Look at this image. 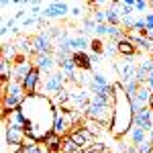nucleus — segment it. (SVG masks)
<instances>
[{
    "label": "nucleus",
    "mask_w": 153,
    "mask_h": 153,
    "mask_svg": "<svg viewBox=\"0 0 153 153\" xmlns=\"http://www.w3.org/2000/svg\"><path fill=\"white\" fill-rule=\"evenodd\" d=\"M70 4H65V2H49L47 6H43V12H41V16L43 19H61V16H65V14H70Z\"/></svg>",
    "instance_id": "obj_6"
},
{
    "label": "nucleus",
    "mask_w": 153,
    "mask_h": 153,
    "mask_svg": "<svg viewBox=\"0 0 153 153\" xmlns=\"http://www.w3.org/2000/svg\"><path fill=\"white\" fill-rule=\"evenodd\" d=\"M133 127L143 131H151L153 129V110L147 106V108H141L135 112V120H133Z\"/></svg>",
    "instance_id": "obj_8"
},
{
    "label": "nucleus",
    "mask_w": 153,
    "mask_h": 153,
    "mask_svg": "<svg viewBox=\"0 0 153 153\" xmlns=\"http://www.w3.org/2000/svg\"><path fill=\"white\" fill-rule=\"evenodd\" d=\"M25 118H27V137L35 139L37 143L45 141L53 133V123H55V106L51 98L45 94L27 96V100L21 106Z\"/></svg>",
    "instance_id": "obj_1"
},
{
    "label": "nucleus",
    "mask_w": 153,
    "mask_h": 153,
    "mask_svg": "<svg viewBox=\"0 0 153 153\" xmlns=\"http://www.w3.org/2000/svg\"><path fill=\"white\" fill-rule=\"evenodd\" d=\"M133 120H135V110L131 104V98L123 90L120 82L114 84V102H112V125H110V135L112 137H125L133 131Z\"/></svg>",
    "instance_id": "obj_2"
},
{
    "label": "nucleus",
    "mask_w": 153,
    "mask_h": 153,
    "mask_svg": "<svg viewBox=\"0 0 153 153\" xmlns=\"http://www.w3.org/2000/svg\"><path fill=\"white\" fill-rule=\"evenodd\" d=\"M151 90L149 88H145V86H141L139 88V92L135 94V98H131V104H133V110L137 112V110H141V108H147L149 106V100H151Z\"/></svg>",
    "instance_id": "obj_12"
},
{
    "label": "nucleus",
    "mask_w": 153,
    "mask_h": 153,
    "mask_svg": "<svg viewBox=\"0 0 153 153\" xmlns=\"http://www.w3.org/2000/svg\"><path fill=\"white\" fill-rule=\"evenodd\" d=\"M106 23L108 25H120V10H118L117 2H112V6L106 8Z\"/></svg>",
    "instance_id": "obj_21"
},
{
    "label": "nucleus",
    "mask_w": 153,
    "mask_h": 153,
    "mask_svg": "<svg viewBox=\"0 0 153 153\" xmlns=\"http://www.w3.org/2000/svg\"><path fill=\"white\" fill-rule=\"evenodd\" d=\"M70 127H74V118H71V110H61L55 108V123H53V133L57 137H68Z\"/></svg>",
    "instance_id": "obj_4"
},
{
    "label": "nucleus",
    "mask_w": 153,
    "mask_h": 153,
    "mask_svg": "<svg viewBox=\"0 0 153 153\" xmlns=\"http://www.w3.org/2000/svg\"><path fill=\"white\" fill-rule=\"evenodd\" d=\"M147 6H149V2H145V0H139V2H135V10H137V12L147 10Z\"/></svg>",
    "instance_id": "obj_31"
},
{
    "label": "nucleus",
    "mask_w": 153,
    "mask_h": 153,
    "mask_svg": "<svg viewBox=\"0 0 153 153\" xmlns=\"http://www.w3.org/2000/svg\"><path fill=\"white\" fill-rule=\"evenodd\" d=\"M149 108L153 110V94H151V100H149Z\"/></svg>",
    "instance_id": "obj_34"
},
{
    "label": "nucleus",
    "mask_w": 153,
    "mask_h": 153,
    "mask_svg": "<svg viewBox=\"0 0 153 153\" xmlns=\"http://www.w3.org/2000/svg\"><path fill=\"white\" fill-rule=\"evenodd\" d=\"M147 88H149V90L153 92V71L149 74V78H147Z\"/></svg>",
    "instance_id": "obj_33"
},
{
    "label": "nucleus",
    "mask_w": 153,
    "mask_h": 153,
    "mask_svg": "<svg viewBox=\"0 0 153 153\" xmlns=\"http://www.w3.org/2000/svg\"><path fill=\"white\" fill-rule=\"evenodd\" d=\"M65 74L61 70L53 71L51 76L47 78V82L43 84V94H57L61 90H65Z\"/></svg>",
    "instance_id": "obj_5"
},
{
    "label": "nucleus",
    "mask_w": 153,
    "mask_h": 153,
    "mask_svg": "<svg viewBox=\"0 0 153 153\" xmlns=\"http://www.w3.org/2000/svg\"><path fill=\"white\" fill-rule=\"evenodd\" d=\"M25 100H27V92L23 88V82L8 80V90H6V94L2 98V117H6L12 110H19Z\"/></svg>",
    "instance_id": "obj_3"
},
{
    "label": "nucleus",
    "mask_w": 153,
    "mask_h": 153,
    "mask_svg": "<svg viewBox=\"0 0 153 153\" xmlns=\"http://www.w3.org/2000/svg\"><path fill=\"white\" fill-rule=\"evenodd\" d=\"M120 86H123V90L127 92V96L129 98H135V94L139 92V88H141V84L137 82V80H131V82H120Z\"/></svg>",
    "instance_id": "obj_22"
},
{
    "label": "nucleus",
    "mask_w": 153,
    "mask_h": 153,
    "mask_svg": "<svg viewBox=\"0 0 153 153\" xmlns=\"http://www.w3.org/2000/svg\"><path fill=\"white\" fill-rule=\"evenodd\" d=\"M135 149H137V153H153V141H151V139H147L145 143L137 145Z\"/></svg>",
    "instance_id": "obj_27"
},
{
    "label": "nucleus",
    "mask_w": 153,
    "mask_h": 153,
    "mask_svg": "<svg viewBox=\"0 0 153 153\" xmlns=\"http://www.w3.org/2000/svg\"><path fill=\"white\" fill-rule=\"evenodd\" d=\"M149 133H151V141H153V129H151V131H149Z\"/></svg>",
    "instance_id": "obj_35"
},
{
    "label": "nucleus",
    "mask_w": 153,
    "mask_h": 153,
    "mask_svg": "<svg viewBox=\"0 0 153 153\" xmlns=\"http://www.w3.org/2000/svg\"><path fill=\"white\" fill-rule=\"evenodd\" d=\"M39 82H41V71L37 70V68H33L31 74L23 80V88H25V92H27V96L39 94V90H41L39 88Z\"/></svg>",
    "instance_id": "obj_10"
},
{
    "label": "nucleus",
    "mask_w": 153,
    "mask_h": 153,
    "mask_svg": "<svg viewBox=\"0 0 153 153\" xmlns=\"http://www.w3.org/2000/svg\"><path fill=\"white\" fill-rule=\"evenodd\" d=\"M71 59H74V63L78 65V70H84V71H90V70H92L90 53H86V51H78V53H74V55H71Z\"/></svg>",
    "instance_id": "obj_17"
},
{
    "label": "nucleus",
    "mask_w": 153,
    "mask_h": 153,
    "mask_svg": "<svg viewBox=\"0 0 153 153\" xmlns=\"http://www.w3.org/2000/svg\"><path fill=\"white\" fill-rule=\"evenodd\" d=\"M131 135V139H133V143H135V147L137 145H141V143L147 141V131H143V129H137V127H133V131L129 133Z\"/></svg>",
    "instance_id": "obj_23"
},
{
    "label": "nucleus",
    "mask_w": 153,
    "mask_h": 153,
    "mask_svg": "<svg viewBox=\"0 0 153 153\" xmlns=\"http://www.w3.org/2000/svg\"><path fill=\"white\" fill-rule=\"evenodd\" d=\"M118 49H117V43H110V45H104V55H114Z\"/></svg>",
    "instance_id": "obj_30"
},
{
    "label": "nucleus",
    "mask_w": 153,
    "mask_h": 153,
    "mask_svg": "<svg viewBox=\"0 0 153 153\" xmlns=\"http://www.w3.org/2000/svg\"><path fill=\"white\" fill-rule=\"evenodd\" d=\"M117 49H118V53H123L125 57H133V55L137 53V47L131 43L127 37H125L123 41H118V43H117Z\"/></svg>",
    "instance_id": "obj_20"
},
{
    "label": "nucleus",
    "mask_w": 153,
    "mask_h": 153,
    "mask_svg": "<svg viewBox=\"0 0 153 153\" xmlns=\"http://www.w3.org/2000/svg\"><path fill=\"white\" fill-rule=\"evenodd\" d=\"M108 27H110V25H96V37H98V39H100V37H108Z\"/></svg>",
    "instance_id": "obj_28"
},
{
    "label": "nucleus",
    "mask_w": 153,
    "mask_h": 153,
    "mask_svg": "<svg viewBox=\"0 0 153 153\" xmlns=\"http://www.w3.org/2000/svg\"><path fill=\"white\" fill-rule=\"evenodd\" d=\"M57 65L59 70L65 74V78L70 82H78V65L74 63V59L68 57V59H57Z\"/></svg>",
    "instance_id": "obj_15"
},
{
    "label": "nucleus",
    "mask_w": 153,
    "mask_h": 153,
    "mask_svg": "<svg viewBox=\"0 0 153 153\" xmlns=\"http://www.w3.org/2000/svg\"><path fill=\"white\" fill-rule=\"evenodd\" d=\"M70 139L78 145V149L86 151V149L92 145V143H90V141H92V133L86 129V127H80V129H74L70 133Z\"/></svg>",
    "instance_id": "obj_9"
},
{
    "label": "nucleus",
    "mask_w": 153,
    "mask_h": 153,
    "mask_svg": "<svg viewBox=\"0 0 153 153\" xmlns=\"http://www.w3.org/2000/svg\"><path fill=\"white\" fill-rule=\"evenodd\" d=\"M31 45H33V49L37 51V55H41V53H51V51H53V41H51V37H49L47 31L37 33V35L33 37V41H31Z\"/></svg>",
    "instance_id": "obj_7"
},
{
    "label": "nucleus",
    "mask_w": 153,
    "mask_h": 153,
    "mask_svg": "<svg viewBox=\"0 0 153 153\" xmlns=\"http://www.w3.org/2000/svg\"><path fill=\"white\" fill-rule=\"evenodd\" d=\"M108 37H110V39H112V41H123V39H125V33H123V29H120V27H118V25H110V27H108Z\"/></svg>",
    "instance_id": "obj_24"
},
{
    "label": "nucleus",
    "mask_w": 153,
    "mask_h": 153,
    "mask_svg": "<svg viewBox=\"0 0 153 153\" xmlns=\"http://www.w3.org/2000/svg\"><path fill=\"white\" fill-rule=\"evenodd\" d=\"M55 63H57V59L53 57L51 53H41V55L35 57V68L39 71H51L55 68Z\"/></svg>",
    "instance_id": "obj_16"
},
{
    "label": "nucleus",
    "mask_w": 153,
    "mask_h": 153,
    "mask_svg": "<svg viewBox=\"0 0 153 153\" xmlns=\"http://www.w3.org/2000/svg\"><path fill=\"white\" fill-rule=\"evenodd\" d=\"M117 70H118L120 82H131V80H135V76H137V65H133V63L127 61V59L117 61Z\"/></svg>",
    "instance_id": "obj_13"
},
{
    "label": "nucleus",
    "mask_w": 153,
    "mask_h": 153,
    "mask_svg": "<svg viewBox=\"0 0 153 153\" xmlns=\"http://www.w3.org/2000/svg\"><path fill=\"white\" fill-rule=\"evenodd\" d=\"M25 139H27V133H25V131L4 127V145H21V147H23Z\"/></svg>",
    "instance_id": "obj_14"
},
{
    "label": "nucleus",
    "mask_w": 153,
    "mask_h": 153,
    "mask_svg": "<svg viewBox=\"0 0 153 153\" xmlns=\"http://www.w3.org/2000/svg\"><path fill=\"white\" fill-rule=\"evenodd\" d=\"M117 6L120 8V23H123L135 12V0H120V2H117Z\"/></svg>",
    "instance_id": "obj_19"
},
{
    "label": "nucleus",
    "mask_w": 153,
    "mask_h": 153,
    "mask_svg": "<svg viewBox=\"0 0 153 153\" xmlns=\"http://www.w3.org/2000/svg\"><path fill=\"white\" fill-rule=\"evenodd\" d=\"M90 51L96 53V55H104V43H102V39H92L90 41Z\"/></svg>",
    "instance_id": "obj_25"
},
{
    "label": "nucleus",
    "mask_w": 153,
    "mask_h": 153,
    "mask_svg": "<svg viewBox=\"0 0 153 153\" xmlns=\"http://www.w3.org/2000/svg\"><path fill=\"white\" fill-rule=\"evenodd\" d=\"M92 82H94L96 86H100V88H104V90H108V88L112 86V84H110L108 80H106V76H102V74H98V71H96L94 76H92Z\"/></svg>",
    "instance_id": "obj_26"
},
{
    "label": "nucleus",
    "mask_w": 153,
    "mask_h": 153,
    "mask_svg": "<svg viewBox=\"0 0 153 153\" xmlns=\"http://www.w3.org/2000/svg\"><path fill=\"white\" fill-rule=\"evenodd\" d=\"M70 49L74 53H78V51H86V49L90 47V41L86 39L84 35H78V37H70Z\"/></svg>",
    "instance_id": "obj_18"
},
{
    "label": "nucleus",
    "mask_w": 153,
    "mask_h": 153,
    "mask_svg": "<svg viewBox=\"0 0 153 153\" xmlns=\"http://www.w3.org/2000/svg\"><path fill=\"white\" fill-rule=\"evenodd\" d=\"M4 127H10V129H19V131H25L27 129V118H25L23 110H12L4 117Z\"/></svg>",
    "instance_id": "obj_11"
},
{
    "label": "nucleus",
    "mask_w": 153,
    "mask_h": 153,
    "mask_svg": "<svg viewBox=\"0 0 153 153\" xmlns=\"http://www.w3.org/2000/svg\"><path fill=\"white\" fill-rule=\"evenodd\" d=\"M100 57H102V55H96V53H90V61H92V65H94V63H100Z\"/></svg>",
    "instance_id": "obj_32"
},
{
    "label": "nucleus",
    "mask_w": 153,
    "mask_h": 153,
    "mask_svg": "<svg viewBox=\"0 0 153 153\" xmlns=\"http://www.w3.org/2000/svg\"><path fill=\"white\" fill-rule=\"evenodd\" d=\"M84 6H88V2H86V4H76V6H71V16H76V19H78V16H82V8Z\"/></svg>",
    "instance_id": "obj_29"
}]
</instances>
